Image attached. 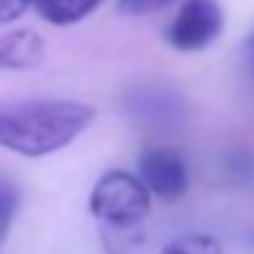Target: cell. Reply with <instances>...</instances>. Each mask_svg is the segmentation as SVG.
I'll return each instance as SVG.
<instances>
[{
    "mask_svg": "<svg viewBox=\"0 0 254 254\" xmlns=\"http://www.w3.org/2000/svg\"><path fill=\"white\" fill-rule=\"evenodd\" d=\"M104 0H36V14L50 25H74L90 17Z\"/></svg>",
    "mask_w": 254,
    "mask_h": 254,
    "instance_id": "7",
    "label": "cell"
},
{
    "mask_svg": "<svg viewBox=\"0 0 254 254\" xmlns=\"http://www.w3.org/2000/svg\"><path fill=\"white\" fill-rule=\"evenodd\" d=\"M33 6H36V0H0V25H8L14 19H19Z\"/></svg>",
    "mask_w": 254,
    "mask_h": 254,
    "instance_id": "11",
    "label": "cell"
},
{
    "mask_svg": "<svg viewBox=\"0 0 254 254\" xmlns=\"http://www.w3.org/2000/svg\"><path fill=\"white\" fill-rule=\"evenodd\" d=\"M17 210H19V189L14 186V181H8L0 172V246L6 243Z\"/></svg>",
    "mask_w": 254,
    "mask_h": 254,
    "instance_id": "9",
    "label": "cell"
},
{
    "mask_svg": "<svg viewBox=\"0 0 254 254\" xmlns=\"http://www.w3.org/2000/svg\"><path fill=\"white\" fill-rule=\"evenodd\" d=\"M93 121V107L79 101H14L0 104V148L41 159L71 145Z\"/></svg>",
    "mask_w": 254,
    "mask_h": 254,
    "instance_id": "1",
    "label": "cell"
},
{
    "mask_svg": "<svg viewBox=\"0 0 254 254\" xmlns=\"http://www.w3.org/2000/svg\"><path fill=\"white\" fill-rule=\"evenodd\" d=\"M172 0H118V11L128 14V17H137V14H150L159 11V8L170 6Z\"/></svg>",
    "mask_w": 254,
    "mask_h": 254,
    "instance_id": "10",
    "label": "cell"
},
{
    "mask_svg": "<svg viewBox=\"0 0 254 254\" xmlns=\"http://www.w3.org/2000/svg\"><path fill=\"white\" fill-rule=\"evenodd\" d=\"M47 44L33 30H14L0 36V71H28L41 66Z\"/></svg>",
    "mask_w": 254,
    "mask_h": 254,
    "instance_id": "6",
    "label": "cell"
},
{
    "mask_svg": "<svg viewBox=\"0 0 254 254\" xmlns=\"http://www.w3.org/2000/svg\"><path fill=\"white\" fill-rule=\"evenodd\" d=\"M123 110L134 123L148 128H175L186 118V101L164 85H139L123 99Z\"/></svg>",
    "mask_w": 254,
    "mask_h": 254,
    "instance_id": "4",
    "label": "cell"
},
{
    "mask_svg": "<svg viewBox=\"0 0 254 254\" xmlns=\"http://www.w3.org/2000/svg\"><path fill=\"white\" fill-rule=\"evenodd\" d=\"M161 254H224L221 252V243L213 235H205V232H189L181 235L175 241H170Z\"/></svg>",
    "mask_w": 254,
    "mask_h": 254,
    "instance_id": "8",
    "label": "cell"
},
{
    "mask_svg": "<svg viewBox=\"0 0 254 254\" xmlns=\"http://www.w3.org/2000/svg\"><path fill=\"white\" fill-rule=\"evenodd\" d=\"M139 181L159 199H181L189 186L186 161L170 148H148L139 156Z\"/></svg>",
    "mask_w": 254,
    "mask_h": 254,
    "instance_id": "5",
    "label": "cell"
},
{
    "mask_svg": "<svg viewBox=\"0 0 254 254\" xmlns=\"http://www.w3.org/2000/svg\"><path fill=\"white\" fill-rule=\"evenodd\" d=\"M90 213L101 224V241L110 254H131L142 243L139 224L150 213V191L137 175L110 170L90 191Z\"/></svg>",
    "mask_w": 254,
    "mask_h": 254,
    "instance_id": "2",
    "label": "cell"
},
{
    "mask_svg": "<svg viewBox=\"0 0 254 254\" xmlns=\"http://www.w3.org/2000/svg\"><path fill=\"white\" fill-rule=\"evenodd\" d=\"M252 44H254V39H252Z\"/></svg>",
    "mask_w": 254,
    "mask_h": 254,
    "instance_id": "12",
    "label": "cell"
},
{
    "mask_svg": "<svg viewBox=\"0 0 254 254\" xmlns=\"http://www.w3.org/2000/svg\"><path fill=\"white\" fill-rule=\"evenodd\" d=\"M221 28L224 14L216 0H186L167 28V41L178 52H197L208 47Z\"/></svg>",
    "mask_w": 254,
    "mask_h": 254,
    "instance_id": "3",
    "label": "cell"
}]
</instances>
